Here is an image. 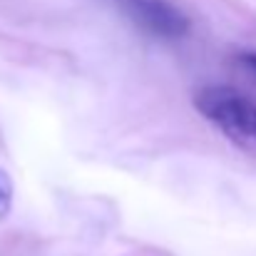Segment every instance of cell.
Returning a JSON list of instances; mask_svg holds the SVG:
<instances>
[{
    "label": "cell",
    "instance_id": "1",
    "mask_svg": "<svg viewBox=\"0 0 256 256\" xmlns=\"http://www.w3.org/2000/svg\"><path fill=\"white\" fill-rule=\"evenodd\" d=\"M194 107L232 144L256 157V97L229 85H206L194 94Z\"/></svg>",
    "mask_w": 256,
    "mask_h": 256
},
{
    "label": "cell",
    "instance_id": "2",
    "mask_svg": "<svg viewBox=\"0 0 256 256\" xmlns=\"http://www.w3.org/2000/svg\"><path fill=\"white\" fill-rule=\"evenodd\" d=\"M140 28L157 38H182L189 30V20L167 0H114Z\"/></svg>",
    "mask_w": 256,
    "mask_h": 256
},
{
    "label": "cell",
    "instance_id": "3",
    "mask_svg": "<svg viewBox=\"0 0 256 256\" xmlns=\"http://www.w3.org/2000/svg\"><path fill=\"white\" fill-rule=\"evenodd\" d=\"M12 196H15L12 179L8 176V172L0 167V222L10 214V209H12Z\"/></svg>",
    "mask_w": 256,
    "mask_h": 256
},
{
    "label": "cell",
    "instance_id": "4",
    "mask_svg": "<svg viewBox=\"0 0 256 256\" xmlns=\"http://www.w3.org/2000/svg\"><path fill=\"white\" fill-rule=\"evenodd\" d=\"M239 65H244L246 70H252L256 75V52H242L239 55Z\"/></svg>",
    "mask_w": 256,
    "mask_h": 256
}]
</instances>
